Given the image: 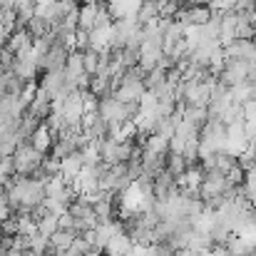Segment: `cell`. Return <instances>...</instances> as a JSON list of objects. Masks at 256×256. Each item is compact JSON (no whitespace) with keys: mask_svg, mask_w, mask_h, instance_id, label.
Segmentation results:
<instances>
[{"mask_svg":"<svg viewBox=\"0 0 256 256\" xmlns=\"http://www.w3.org/2000/svg\"><path fill=\"white\" fill-rule=\"evenodd\" d=\"M58 229H60V216L48 214V216H42V219L38 222V234H42V236H48V239H50Z\"/></svg>","mask_w":256,"mask_h":256,"instance_id":"obj_8","label":"cell"},{"mask_svg":"<svg viewBox=\"0 0 256 256\" xmlns=\"http://www.w3.org/2000/svg\"><path fill=\"white\" fill-rule=\"evenodd\" d=\"M42 162H45V154H40L30 142L18 144V150L12 152V167H15V174L20 176H35L42 170Z\"/></svg>","mask_w":256,"mask_h":256,"instance_id":"obj_1","label":"cell"},{"mask_svg":"<svg viewBox=\"0 0 256 256\" xmlns=\"http://www.w3.org/2000/svg\"><path fill=\"white\" fill-rule=\"evenodd\" d=\"M97 8H100V2H97V5H90V2L80 5V30L90 32V30L94 28V20H97Z\"/></svg>","mask_w":256,"mask_h":256,"instance_id":"obj_6","label":"cell"},{"mask_svg":"<svg viewBox=\"0 0 256 256\" xmlns=\"http://www.w3.org/2000/svg\"><path fill=\"white\" fill-rule=\"evenodd\" d=\"M212 15L214 12H212L209 5H184L182 12L176 15V20L184 22L186 28H202V25H206L212 20Z\"/></svg>","mask_w":256,"mask_h":256,"instance_id":"obj_3","label":"cell"},{"mask_svg":"<svg viewBox=\"0 0 256 256\" xmlns=\"http://www.w3.org/2000/svg\"><path fill=\"white\" fill-rule=\"evenodd\" d=\"M252 78V65L249 62H239V60H226L224 65V72L219 75V82L224 87H239L244 82H249Z\"/></svg>","mask_w":256,"mask_h":256,"instance_id":"obj_2","label":"cell"},{"mask_svg":"<svg viewBox=\"0 0 256 256\" xmlns=\"http://www.w3.org/2000/svg\"><path fill=\"white\" fill-rule=\"evenodd\" d=\"M242 189H244V196H249V194H256V167H254V170L246 172Z\"/></svg>","mask_w":256,"mask_h":256,"instance_id":"obj_10","label":"cell"},{"mask_svg":"<svg viewBox=\"0 0 256 256\" xmlns=\"http://www.w3.org/2000/svg\"><path fill=\"white\" fill-rule=\"evenodd\" d=\"M0 232H2V236H10V239H15V236L20 234V219L12 214L10 219L0 222Z\"/></svg>","mask_w":256,"mask_h":256,"instance_id":"obj_9","label":"cell"},{"mask_svg":"<svg viewBox=\"0 0 256 256\" xmlns=\"http://www.w3.org/2000/svg\"><path fill=\"white\" fill-rule=\"evenodd\" d=\"M30 144L40 152V154H50L52 152V147H55V134L50 132V127L48 124H40L38 130H35V134L30 137Z\"/></svg>","mask_w":256,"mask_h":256,"instance_id":"obj_4","label":"cell"},{"mask_svg":"<svg viewBox=\"0 0 256 256\" xmlns=\"http://www.w3.org/2000/svg\"><path fill=\"white\" fill-rule=\"evenodd\" d=\"M85 170V162H82V154H70L62 160V170H60V176L68 182V184H75V179L80 176V172Z\"/></svg>","mask_w":256,"mask_h":256,"instance_id":"obj_5","label":"cell"},{"mask_svg":"<svg viewBox=\"0 0 256 256\" xmlns=\"http://www.w3.org/2000/svg\"><path fill=\"white\" fill-rule=\"evenodd\" d=\"M186 170H189V164H186V160H184L182 154H174V152L167 154V172H170L174 179H179Z\"/></svg>","mask_w":256,"mask_h":256,"instance_id":"obj_7","label":"cell"}]
</instances>
